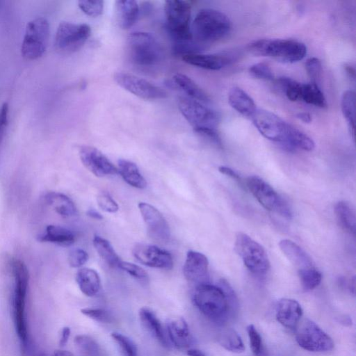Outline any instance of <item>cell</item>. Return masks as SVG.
Masks as SVG:
<instances>
[{"mask_svg": "<svg viewBox=\"0 0 356 356\" xmlns=\"http://www.w3.org/2000/svg\"><path fill=\"white\" fill-rule=\"evenodd\" d=\"M218 341L221 346L229 351L239 353L245 350L241 337L232 327H225L221 330L218 334Z\"/></svg>", "mask_w": 356, "mask_h": 356, "instance_id": "836d02e7", "label": "cell"}, {"mask_svg": "<svg viewBox=\"0 0 356 356\" xmlns=\"http://www.w3.org/2000/svg\"><path fill=\"white\" fill-rule=\"evenodd\" d=\"M193 302L199 311L213 321L222 323L234 312L237 298L232 287L202 284L196 286Z\"/></svg>", "mask_w": 356, "mask_h": 356, "instance_id": "6da1fadb", "label": "cell"}, {"mask_svg": "<svg viewBox=\"0 0 356 356\" xmlns=\"http://www.w3.org/2000/svg\"><path fill=\"white\" fill-rule=\"evenodd\" d=\"M51 356H74L72 353L64 350H56Z\"/></svg>", "mask_w": 356, "mask_h": 356, "instance_id": "680465c9", "label": "cell"}, {"mask_svg": "<svg viewBox=\"0 0 356 356\" xmlns=\"http://www.w3.org/2000/svg\"><path fill=\"white\" fill-rule=\"evenodd\" d=\"M37 239L40 242H48L62 246H70L75 240L74 234L69 229L56 225H49L43 233L38 235Z\"/></svg>", "mask_w": 356, "mask_h": 356, "instance_id": "d4e9b609", "label": "cell"}, {"mask_svg": "<svg viewBox=\"0 0 356 356\" xmlns=\"http://www.w3.org/2000/svg\"><path fill=\"white\" fill-rule=\"evenodd\" d=\"M278 82L290 101L296 102L301 99L302 83L289 77H282L279 79Z\"/></svg>", "mask_w": 356, "mask_h": 356, "instance_id": "74e56055", "label": "cell"}, {"mask_svg": "<svg viewBox=\"0 0 356 356\" xmlns=\"http://www.w3.org/2000/svg\"><path fill=\"white\" fill-rule=\"evenodd\" d=\"M305 70L312 83L317 84L322 72V66L320 60L316 57L307 59L305 63Z\"/></svg>", "mask_w": 356, "mask_h": 356, "instance_id": "ee69618b", "label": "cell"}, {"mask_svg": "<svg viewBox=\"0 0 356 356\" xmlns=\"http://www.w3.org/2000/svg\"><path fill=\"white\" fill-rule=\"evenodd\" d=\"M230 106L242 115L251 118L257 110L252 98L243 90L238 87L232 88L228 94Z\"/></svg>", "mask_w": 356, "mask_h": 356, "instance_id": "83f0119b", "label": "cell"}, {"mask_svg": "<svg viewBox=\"0 0 356 356\" xmlns=\"http://www.w3.org/2000/svg\"><path fill=\"white\" fill-rule=\"evenodd\" d=\"M118 173L129 185L143 189L146 187L145 179L140 172V170L134 163L126 159L118 161Z\"/></svg>", "mask_w": 356, "mask_h": 356, "instance_id": "4dcf8cb0", "label": "cell"}, {"mask_svg": "<svg viewBox=\"0 0 356 356\" xmlns=\"http://www.w3.org/2000/svg\"><path fill=\"white\" fill-rule=\"evenodd\" d=\"M44 200L51 209L62 217H73L77 213L73 201L62 193L49 191L44 194Z\"/></svg>", "mask_w": 356, "mask_h": 356, "instance_id": "603a6c76", "label": "cell"}, {"mask_svg": "<svg viewBox=\"0 0 356 356\" xmlns=\"http://www.w3.org/2000/svg\"><path fill=\"white\" fill-rule=\"evenodd\" d=\"M355 96L353 91L349 90L343 92L341 98V111L353 139L355 138Z\"/></svg>", "mask_w": 356, "mask_h": 356, "instance_id": "8d00e7d4", "label": "cell"}, {"mask_svg": "<svg viewBox=\"0 0 356 356\" xmlns=\"http://www.w3.org/2000/svg\"><path fill=\"white\" fill-rule=\"evenodd\" d=\"M218 170L222 174L227 175V176L230 177L232 179H234L242 187L245 188V181H243L242 179V178L239 176L238 174H237L234 170H233L230 168H228L226 166H220L218 168Z\"/></svg>", "mask_w": 356, "mask_h": 356, "instance_id": "816d5d0a", "label": "cell"}, {"mask_svg": "<svg viewBox=\"0 0 356 356\" xmlns=\"http://www.w3.org/2000/svg\"><path fill=\"white\" fill-rule=\"evenodd\" d=\"M9 106L7 102H4L0 106V147L5 136L6 130L8 122Z\"/></svg>", "mask_w": 356, "mask_h": 356, "instance_id": "f907efd6", "label": "cell"}, {"mask_svg": "<svg viewBox=\"0 0 356 356\" xmlns=\"http://www.w3.org/2000/svg\"><path fill=\"white\" fill-rule=\"evenodd\" d=\"M50 35L49 24L47 19L38 17L29 21L21 46V54L29 60H36L45 52Z\"/></svg>", "mask_w": 356, "mask_h": 356, "instance_id": "52a82bcc", "label": "cell"}, {"mask_svg": "<svg viewBox=\"0 0 356 356\" xmlns=\"http://www.w3.org/2000/svg\"><path fill=\"white\" fill-rule=\"evenodd\" d=\"M133 255L140 264L156 268L172 269L173 259L170 252L149 244H137L133 249Z\"/></svg>", "mask_w": 356, "mask_h": 356, "instance_id": "e0dca14e", "label": "cell"}, {"mask_svg": "<svg viewBox=\"0 0 356 356\" xmlns=\"http://www.w3.org/2000/svg\"><path fill=\"white\" fill-rule=\"evenodd\" d=\"M0 8H1V2H0Z\"/></svg>", "mask_w": 356, "mask_h": 356, "instance_id": "91938a15", "label": "cell"}, {"mask_svg": "<svg viewBox=\"0 0 356 356\" xmlns=\"http://www.w3.org/2000/svg\"><path fill=\"white\" fill-rule=\"evenodd\" d=\"M74 341L78 350L84 356H105L99 344L89 335H76Z\"/></svg>", "mask_w": 356, "mask_h": 356, "instance_id": "d590c367", "label": "cell"}, {"mask_svg": "<svg viewBox=\"0 0 356 356\" xmlns=\"http://www.w3.org/2000/svg\"><path fill=\"white\" fill-rule=\"evenodd\" d=\"M230 29L231 22L223 13L211 8L202 9L193 22L192 40L200 51L225 38Z\"/></svg>", "mask_w": 356, "mask_h": 356, "instance_id": "7a4b0ae2", "label": "cell"}, {"mask_svg": "<svg viewBox=\"0 0 356 356\" xmlns=\"http://www.w3.org/2000/svg\"><path fill=\"white\" fill-rule=\"evenodd\" d=\"M281 251L298 271L315 267L308 254L298 245L289 239L280 241Z\"/></svg>", "mask_w": 356, "mask_h": 356, "instance_id": "44dd1931", "label": "cell"}, {"mask_svg": "<svg viewBox=\"0 0 356 356\" xmlns=\"http://www.w3.org/2000/svg\"><path fill=\"white\" fill-rule=\"evenodd\" d=\"M93 245L99 257L111 267L115 268L122 261L108 241L95 235L92 239Z\"/></svg>", "mask_w": 356, "mask_h": 356, "instance_id": "d6a6232c", "label": "cell"}, {"mask_svg": "<svg viewBox=\"0 0 356 356\" xmlns=\"http://www.w3.org/2000/svg\"><path fill=\"white\" fill-rule=\"evenodd\" d=\"M248 49L252 54L271 57L284 63L297 62L307 54L303 43L289 39H260L250 43Z\"/></svg>", "mask_w": 356, "mask_h": 356, "instance_id": "277c9868", "label": "cell"}, {"mask_svg": "<svg viewBox=\"0 0 356 356\" xmlns=\"http://www.w3.org/2000/svg\"><path fill=\"white\" fill-rule=\"evenodd\" d=\"M186 353L188 356H206L204 353L197 349H189Z\"/></svg>", "mask_w": 356, "mask_h": 356, "instance_id": "6f0895ef", "label": "cell"}, {"mask_svg": "<svg viewBox=\"0 0 356 356\" xmlns=\"http://www.w3.org/2000/svg\"><path fill=\"white\" fill-rule=\"evenodd\" d=\"M235 250L245 267L257 275H264L270 268V261L264 248L248 234L238 232Z\"/></svg>", "mask_w": 356, "mask_h": 356, "instance_id": "9c48e42d", "label": "cell"}, {"mask_svg": "<svg viewBox=\"0 0 356 356\" xmlns=\"http://www.w3.org/2000/svg\"><path fill=\"white\" fill-rule=\"evenodd\" d=\"M179 109L193 127L216 129L218 121V114L202 103L189 97H182L178 104Z\"/></svg>", "mask_w": 356, "mask_h": 356, "instance_id": "7c38bea8", "label": "cell"}, {"mask_svg": "<svg viewBox=\"0 0 356 356\" xmlns=\"http://www.w3.org/2000/svg\"><path fill=\"white\" fill-rule=\"evenodd\" d=\"M209 261L201 252L189 250L183 268L185 278L196 286L207 284L209 278Z\"/></svg>", "mask_w": 356, "mask_h": 356, "instance_id": "ac0fdd59", "label": "cell"}, {"mask_svg": "<svg viewBox=\"0 0 356 356\" xmlns=\"http://www.w3.org/2000/svg\"><path fill=\"white\" fill-rule=\"evenodd\" d=\"M78 6L86 15L96 17L103 13L104 1H79Z\"/></svg>", "mask_w": 356, "mask_h": 356, "instance_id": "b9f144b4", "label": "cell"}, {"mask_svg": "<svg viewBox=\"0 0 356 356\" xmlns=\"http://www.w3.org/2000/svg\"><path fill=\"white\" fill-rule=\"evenodd\" d=\"M334 212L339 225L346 232L355 235L356 217L353 206L348 202L340 201L336 204Z\"/></svg>", "mask_w": 356, "mask_h": 356, "instance_id": "1f68e13d", "label": "cell"}, {"mask_svg": "<svg viewBox=\"0 0 356 356\" xmlns=\"http://www.w3.org/2000/svg\"><path fill=\"white\" fill-rule=\"evenodd\" d=\"M247 332L252 352L255 356H259L262 350V341L259 333L252 324L247 327Z\"/></svg>", "mask_w": 356, "mask_h": 356, "instance_id": "f6af8a7d", "label": "cell"}, {"mask_svg": "<svg viewBox=\"0 0 356 356\" xmlns=\"http://www.w3.org/2000/svg\"><path fill=\"white\" fill-rule=\"evenodd\" d=\"M164 10L166 27L175 42L174 46L191 42V3L187 1L168 0L165 2Z\"/></svg>", "mask_w": 356, "mask_h": 356, "instance_id": "8992f818", "label": "cell"}, {"mask_svg": "<svg viewBox=\"0 0 356 356\" xmlns=\"http://www.w3.org/2000/svg\"><path fill=\"white\" fill-rule=\"evenodd\" d=\"M86 213L89 217L94 219L102 220L103 218L102 214L93 209H88Z\"/></svg>", "mask_w": 356, "mask_h": 356, "instance_id": "9f6ffc18", "label": "cell"}, {"mask_svg": "<svg viewBox=\"0 0 356 356\" xmlns=\"http://www.w3.org/2000/svg\"><path fill=\"white\" fill-rule=\"evenodd\" d=\"M138 207L149 234L154 240L168 241L170 236V229L162 213L156 207L146 202H139Z\"/></svg>", "mask_w": 356, "mask_h": 356, "instance_id": "9a60e30c", "label": "cell"}, {"mask_svg": "<svg viewBox=\"0 0 356 356\" xmlns=\"http://www.w3.org/2000/svg\"><path fill=\"white\" fill-rule=\"evenodd\" d=\"M81 312L86 316L102 323H111L113 315L107 310L101 308H83Z\"/></svg>", "mask_w": 356, "mask_h": 356, "instance_id": "60d3db41", "label": "cell"}, {"mask_svg": "<svg viewBox=\"0 0 356 356\" xmlns=\"http://www.w3.org/2000/svg\"><path fill=\"white\" fill-rule=\"evenodd\" d=\"M194 131L196 134L208 140L209 142L215 144L216 145L219 147L222 146L221 138L216 129L198 128L195 129Z\"/></svg>", "mask_w": 356, "mask_h": 356, "instance_id": "681fc988", "label": "cell"}, {"mask_svg": "<svg viewBox=\"0 0 356 356\" xmlns=\"http://www.w3.org/2000/svg\"><path fill=\"white\" fill-rule=\"evenodd\" d=\"M127 49L131 62L138 67L155 66L163 57L159 42L152 34L147 32L131 33L127 38Z\"/></svg>", "mask_w": 356, "mask_h": 356, "instance_id": "5b68a950", "label": "cell"}, {"mask_svg": "<svg viewBox=\"0 0 356 356\" xmlns=\"http://www.w3.org/2000/svg\"><path fill=\"white\" fill-rule=\"evenodd\" d=\"M249 72L255 78L262 80H273L274 75L270 67L266 63H259L249 67Z\"/></svg>", "mask_w": 356, "mask_h": 356, "instance_id": "7bdbcfd3", "label": "cell"}, {"mask_svg": "<svg viewBox=\"0 0 356 356\" xmlns=\"http://www.w3.org/2000/svg\"><path fill=\"white\" fill-rule=\"evenodd\" d=\"M114 80L120 87L143 99H159L168 96L163 88L132 74L118 72Z\"/></svg>", "mask_w": 356, "mask_h": 356, "instance_id": "4fadbf2b", "label": "cell"}, {"mask_svg": "<svg viewBox=\"0 0 356 356\" xmlns=\"http://www.w3.org/2000/svg\"><path fill=\"white\" fill-rule=\"evenodd\" d=\"M9 267L14 280L13 315L16 333L24 347L28 342L26 301L29 275L26 264L20 259L12 258Z\"/></svg>", "mask_w": 356, "mask_h": 356, "instance_id": "3957f363", "label": "cell"}, {"mask_svg": "<svg viewBox=\"0 0 356 356\" xmlns=\"http://www.w3.org/2000/svg\"><path fill=\"white\" fill-rule=\"evenodd\" d=\"M344 70L347 74V76L352 80L355 81V68L349 64H346L344 65Z\"/></svg>", "mask_w": 356, "mask_h": 356, "instance_id": "11a10c76", "label": "cell"}, {"mask_svg": "<svg viewBox=\"0 0 356 356\" xmlns=\"http://www.w3.org/2000/svg\"><path fill=\"white\" fill-rule=\"evenodd\" d=\"M79 155L83 165L97 177H104L118 173L108 159L94 147L83 145L79 147Z\"/></svg>", "mask_w": 356, "mask_h": 356, "instance_id": "2e32d148", "label": "cell"}, {"mask_svg": "<svg viewBox=\"0 0 356 356\" xmlns=\"http://www.w3.org/2000/svg\"><path fill=\"white\" fill-rule=\"evenodd\" d=\"M296 116L299 120L305 123H310L312 120L311 114L307 112L298 113Z\"/></svg>", "mask_w": 356, "mask_h": 356, "instance_id": "db71d44e", "label": "cell"}, {"mask_svg": "<svg viewBox=\"0 0 356 356\" xmlns=\"http://www.w3.org/2000/svg\"><path fill=\"white\" fill-rule=\"evenodd\" d=\"M281 144L290 151L297 149L312 151L315 147L314 140L309 136L290 124L288 125L284 140Z\"/></svg>", "mask_w": 356, "mask_h": 356, "instance_id": "f1b7e54d", "label": "cell"}, {"mask_svg": "<svg viewBox=\"0 0 356 356\" xmlns=\"http://www.w3.org/2000/svg\"><path fill=\"white\" fill-rule=\"evenodd\" d=\"M139 318L144 327L163 347L169 346L168 340L162 324L155 313L147 307H142L139 310Z\"/></svg>", "mask_w": 356, "mask_h": 356, "instance_id": "cb8c5ba5", "label": "cell"}, {"mask_svg": "<svg viewBox=\"0 0 356 356\" xmlns=\"http://www.w3.org/2000/svg\"><path fill=\"white\" fill-rule=\"evenodd\" d=\"M300 100L320 108H324L327 104L325 97L318 84L312 82L302 85Z\"/></svg>", "mask_w": 356, "mask_h": 356, "instance_id": "e575fe53", "label": "cell"}, {"mask_svg": "<svg viewBox=\"0 0 356 356\" xmlns=\"http://www.w3.org/2000/svg\"><path fill=\"white\" fill-rule=\"evenodd\" d=\"M88 257V253L84 250L75 248L69 253L68 263L72 268H79L87 262Z\"/></svg>", "mask_w": 356, "mask_h": 356, "instance_id": "c3c4849f", "label": "cell"}, {"mask_svg": "<svg viewBox=\"0 0 356 356\" xmlns=\"http://www.w3.org/2000/svg\"><path fill=\"white\" fill-rule=\"evenodd\" d=\"M295 330L297 343L306 350L326 352L334 348L332 338L309 318L300 321Z\"/></svg>", "mask_w": 356, "mask_h": 356, "instance_id": "8fae6325", "label": "cell"}, {"mask_svg": "<svg viewBox=\"0 0 356 356\" xmlns=\"http://www.w3.org/2000/svg\"><path fill=\"white\" fill-rule=\"evenodd\" d=\"M111 337L119 346L123 356H139L136 343L128 337L119 333H111Z\"/></svg>", "mask_w": 356, "mask_h": 356, "instance_id": "ab89813d", "label": "cell"}, {"mask_svg": "<svg viewBox=\"0 0 356 356\" xmlns=\"http://www.w3.org/2000/svg\"><path fill=\"white\" fill-rule=\"evenodd\" d=\"M302 313L301 305L296 300L282 298L277 302L275 317L284 327L295 330L301 320Z\"/></svg>", "mask_w": 356, "mask_h": 356, "instance_id": "d6986e66", "label": "cell"}, {"mask_svg": "<svg viewBox=\"0 0 356 356\" xmlns=\"http://www.w3.org/2000/svg\"><path fill=\"white\" fill-rule=\"evenodd\" d=\"M173 83L181 88L189 98L202 104H208L210 99L207 94L190 77L181 73L173 75Z\"/></svg>", "mask_w": 356, "mask_h": 356, "instance_id": "f546056e", "label": "cell"}, {"mask_svg": "<svg viewBox=\"0 0 356 356\" xmlns=\"http://www.w3.org/2000/svg\"><path fill=\"white\" fill-rule=\"evenodd\" d=\"M301 284L306 290H312L318 286L322 280V275L316 268L298 271Z\"/></svg>", "mask_w": 356, "mask_h": 356, "instance_id": "f35d334b", "label": "cell"}, {"mask_svg": "<svg viewBox=\"0 0 356 356\" xmlns=\"http://www.w3.org/2000/svg\"><path fill=\"white\" fill-rule=\"evenodd\" d=\"M167 333L171 343L179 350L190 347L192 337L187 322L181 317H175L167 322Z\"/></svg>", "mask_w": 356, "mask_h": 356, "instance_id": "ffe728a7", "label": "cell"}, {"mask_svg": "<svg viewBox=\"0 0 356 356\" xmlns=\"http://www.w3.org/2000/svg\"><path fill=\"white\" fill-rule=\"evenodd\" d=\"M248 188L266 210L283 217L290 218L291 213L286 202L267 182L257 176L248 177L245 181Z\"/></svg>", "mask_w": 356, "mask_h": 356, "instance_id": "30bf717a", "label": "cell"}, {"mask_svg": "<svg viewBox=\"0 0 356 356\" xmlns=\"http://www.w3.org/2000/svg\"><path fill=\"white\" fill-rule=\"evenodd\" d=\"M90 33V26L87 24L61 22L54 36V48L61 54H73L84 45Z\"/></svg>", "mask_w": 356, "mask_h": 356, "instance_id": "ba28073f", "label": "cell"}, {"mask_svg": "<svg viewBox=\"0 0 356 356\" xmlns=\"http://www.w3.org/2000/svg\"><path fill=\"white\" fill-rule=\"evenodd\" d=\"M97 202L99 207L104 211L115 213L119 207L115 200L107 192H102L97 195Z\"/></svg>", "mask_w": 356, "mask_h": 356, "instance_id": "bcb514c9", "label": "cell"}, {"mask_svg": "<svg viewBox=\"0 0 356 356\" xmlns=\"http://www.w3.org/2000/svg\"><path fill=\"white\" fill-rule=\"evenodd\" d=\"M250 119L264 137L280 143L284 141L289 123L277 115L266 110L257 108Z\"/></svg>", "mask_w": 356, "mask_h": 356, "instance_id": "5bb4252c", "label": "cell"}, {"mask_svg": "<svg viewBox=\"0 0 356 356\" xmlns=\"http://www.w3.org/2000/svg\"><path fill=\"white\" fill-rule=\"evenodd\" d=\"M115 13L119 26L122 29H129L138 19L139 6L136 1H116Z\"/></svg>", "mask_w": 356, "mask_h": 356, "instance_id": "4316f807", "label": "cell"}, {"mask_svg": "<svg viewBox=\"0 0 356 356\" xmlns=\"http://www.w3.org/2000/svg\"><path fill=\"white\" fill-rule=\"evenodd\" d=\"M70 328L69 327H64L60 332V337L59 340V344L61 346H64L68 341L70 336Z\"/></svg>", "mask_w": 356, "mask_h": 356, "instance_id": "f5cc1de1", "label": "cell"}, {"mask_svg": "<svg viewBox=\"0 0 356 356\" xmlns=\"http://www.w3.org/2000/svg\"><path fill=\"white\" fill-rule=\"evenodd\" d=\"M76 282L81 291L86 296L97 295L101 289L98 273L90 268H81L76 274Z\"/></svg>", "mask_w": 356, "mask_h": 356, "instance_id": "484cf974", "label": "cell"}, {"mask_svg": "<svg viewBox=\"0 0 356 356\" xmlns=\"http://www.w3.org/2000/svg\"><path fill=\"white\" fill-rule=\"evenodd\" d=\"M182 59L189 65L209 70H218L232 60L230 56L222 54H201L198 53L183 55Z\"/></svg>", "mask_w": 356, "mask_h": 356, "instance_id": "7402d4cb", "label": "cell"}, {"mask_svg": "<svg viewBox=\"0 0 356 356\" xmlns=\"http://www.w3.org/2000/svg\"><path fill=\"white\" fill-rule=\"evenodd\" d=\"M118 268L127 272L129 275L136 279L143 280L147 278V274L146 271L143 268L136 264L128 261H121L119 264Z\"/></svg>", "mask_w": 356, "mask_h": 356, "instance_id": "7dc6e473", "label": "cell"}]
</instances>
